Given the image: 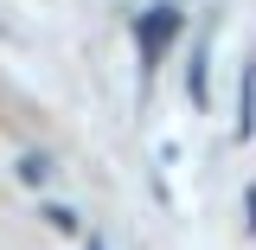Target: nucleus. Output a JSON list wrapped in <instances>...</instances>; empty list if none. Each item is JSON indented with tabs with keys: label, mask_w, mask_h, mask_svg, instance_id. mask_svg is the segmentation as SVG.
Wrapping results in <instances>:
<instances>
[{
	"label": "nucleus",
	"mask_w": 256,
	"mask_h": 250,
	"mask_svg": "<svg viewBox=\"0 0 256 250\" xmlns=\"http://www.w3.org/2000/svg\"><path fill=\"white\" fill-rule=\"evenodd\" d=\"M90 250H102V244H90Z\"/></svg>",
	"instance_id": "nucleus-4"
},
{
	"label": "nucleus",
	"mask_w": 256,
	"mask_h": 250,
	"mask_svg": "<svg viewBox=\"0 0 256 250\" xmlns=\"http://www.w3.org/2000/svg\"><path fill=\"white\" fill-rule=\"evenodd\" d=\"M45 224H52V231H77V212H70V205H52Z\"/></svg>",
	"instance_id": "nucleus-3"
},
{
	"label": "nucleus",
	"mask_w": 256,
	"mask_h": 250,
	"mask_svg": "<svg viewBox=\"0 0 256 250\" xmlns=\"http://www.w3.org/2000/svg\"><path fill=\"white\" fill-rule=\"evenodd\" d=\"M173 32H180V13H173V7H148V13H141V58L154 64L160 39H173Z\"/></svg>",
	"instance_id": "nucleus-1"
},
{
	"label": "nucleus",
	"mask_w": 256,
	"mask_h": 250,
	"mask_svg": "<svg viewBox=\"0 0 256 250\" xmlns=\"http://www.w3.org/2000/svg\"><path fill=\"white\" fill-rule=\"evenodd\" d=\"M45 173H52V160H45V154H26V160H20V180H26V186H38Z\"/></svg>",
	"instance_id": "nucleus-2"
}]
</instances>
